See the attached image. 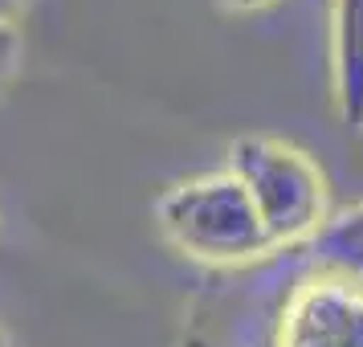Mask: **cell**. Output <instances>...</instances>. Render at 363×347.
<instances>
[{"mask_svg":"<svg viewBox=\"0 0 363 347\" xmlns=\"http://www.w3.org/2000/svg\"><path fill=\"white\" fill-rule=\"evenodd\" d=\"M21 4H25V0H0V21H9V17L21 9Z\"/></svg>","mask_w":363,"mask_h":347,"instance_id":"ba28073f","label":"cell"},{"mask_svg":"<svg viewBox=\"0 0 363 347\" xmlns=\"http://www.w3.org/2000/svg\"><path fill=\"white\" fill-rule=\"evenodd\" d=\"M225 9H233V13H257V9H265V4H274V0H220Z\"/></svg>","mask_w":363,"mask_h":347,"instance_id":"52a82bcc","label":"cell"},{"mask_svg":"<svg viewBox=\"0 0 363 347\" xmlns=\"http://www.w3.org/2000/svg\"><path fill=\"white\" fill-rule=\"evenodd\" d=\"M311 249L327 274H343L363 286V204L330 216L311 241Z\"/></svg>","mask_w":363,"mask_h":347,"instance_id":"5b68a950","label":"cell"},{"mask_svg":"<svg viewBox=\"0 0 363 347\" xmlns=\"http://www.w3.org/2000/svg\"><path fill=\"white\" fill-rule=\"evenodd\" d=\"M17 57H21V33L9 21H0V86L9 82V74L17 70Z\"/></svg>","mask_w":363,"mask_h":347,"instance_id":"8992f818","label":"cell"},{"mask_svg":"<svg viewBox=\"0 0 363 347\" xmlns=\"http://www.w3.org/2000/svg\"><path fill=\"white\" fill-rule=\"evenodd\" d=\"M155 225L167 246L204 265H249L274 253L262 216L229 167L172 184L155 200Z\"/></svg>","mask_w":363,"mask_h":347,"instance_id":"6da1fadb","label":"cell"},{"mask_svg":"<svg viewBox=\"0 0 363 347\" xmlns=\"http://www.w3.org/2000/svg\"><path fill=\"white\" fill-rule=\"evenodd\" d=\"M274 347H363V286L318 270L286 298Z\"/></svg>","mask_w":363,"mask_h":347,"instance_id":"3957f363","label":"cell"},{"mask_svg":"<svg viewBox=\"0 0 363 347\" xmlns=\"http://www.w3.org/2000/svg\"><path fill=\"white\" fill-rule=\"evenodd\" d=\"M0 347H9V339H4V335H0Z\"/></svg>","mask_w":363,"mask_h":347,"instance_id":"9c48e42d","label":"cell"},{"mask_svg":"<svg viewBox=\"0 0 363 347\" xmlns=\"http://www.w3.org/2000/svg\"><path fill=\"white\" fill-rule=\"evenodd\" d=\"M330 90L339 119L363 131V0H330Z\"/></svg>","mask_w":363,"mask_h":347,"instance_id":"277c9868","label":"cell"},{"mask_svg":"<svg viewBox=\"0 0 363 347\" xmlns=\"http://www.w3.org/2000/svg\"><path fill=\"white\" fill-rule=\"evenodd\" d=\"M249 192L274 249L314 241L330 221V192L311 151L269 135H241L225 164Z\"/></svg>","mask_w":363,"mask_h":347,"instance_id":"7a4b0ae2","label":"cell"}]
</instances>
